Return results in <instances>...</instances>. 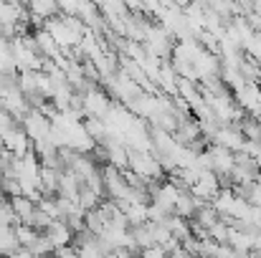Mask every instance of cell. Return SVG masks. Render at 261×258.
<instances>
[{
  "label": "cell",
  "instance_id": "obj_14",
  "mask_svg": "<svg viewBox=\"0 0 261 258\" xmlns=\"http://www.w3.org/2000/svg\"><path fill=\"white\" fill-rule=\"evenodd\" d=\"M228 238H231V225L221 218V223L211 228V241H216L218 246H228Z\"/></svg>",
  "mask_w": 261,
  "mask_h": 258
},
{
  "label": "cell",
  "instance_id": "obj_19",
  "mask_svg": "<svg viewBox=\"0 0 261 258\" xmlns=\"http://www.w3.org/2000/svg\"><path fill=\"white\" fill-rule=\"evenodd\" d=\"M251 253H254L256 258H261V233L254 238V251H251Z\"/></svg>",
  "mask_w": 261,
  "mask_h": 258
},
{
  "label": "cell",
  "instance_id": "obj_11",
  "mask_svg": "<svg viewBox=\"0 0 261 258\" xmlns=\"http://www.w3.org/2000/svg\"><path fill=\"white\" fill-rule=\"evenodd\" d=\"M195 223H200L203 228H213L216 223H221V215H218V210L213 208V205H205V208H200L198 213H195V218H193Z\"/></svg>",
  "mask_w": 261,
  "mask_h": 258
},
{
  "label": "cell",
  "instance_id": "obj_12",
  "mask_svg": "<svg viewBox=\"0 0 261 258\" xmlns=\"http://www.w3.org/2000/svg\"><path fill=\"white\" fill-rule=\"evenodd\" d=\"M15 236H18V243H20V248H31L43 233H38V231H33L31 225H15Z\"/></svg>",
  "mask_w": 261,
  "mask_h": 258
},
{
  "label": "cell",
  "instance_id": "obj_4",
  "mask_svg": "<svg viewBox=\"0 0 261 258\" xmlns=\"http://www.w3.org/2000/svg\"><path fill=\"white\" fill-rule=\"evenodd\" d=\"M244 134L239 132V127H221L216 134H213V139H211V145H216V147H223V150H228V152H241L244 150Z\"/></svg>",
  "mask_w": 261,
  "mask_h": 258
},
{
  "label": "cell",
  "instance_id": "obj_3",
  "mask_svg": "<svg viewBox=\"0 0 261 258\" xmlns=\"http://www.w3.org/2000/svg\"><path fill=\"white\" fill-rule=\"evenodd\" d=\"M109 111H112V104H109V94H107V91H104L101 86L91 89L87 96H84V114H87V117L107 119V117H109Z\"/></svg>",
  "mask_w": 261,
  "mask_h": 258
},
{
  "label": "cell",
  "instance_id": "obj_17",
  "mask_svg": "<svg viewBox=\"0 0 261 258\" xmlns=\"http://www.w3.org/2000/svg\"><path fill=\"white\" fill-rule=\"evenodd\" d=\"M54 258H79V253L74 251V246H69V248H61V251H56V256Z\"/></svg>",
  "mask_w": 261,
  "mask_h": 258
},
{
  "label": "cell",
  "instance_id": "obj_21",
  "mask_svg": "<svg viewBox=\"0 0 261 258\" xmlns=\"http://www.w3.org/2000/svg\"><path fill=\"white\" fill-rule=\"evenodd\" d=\"M259 162H261V160H259Z\"/></svg>",
  "mask_w": 261,
  "mask_h": 258
},
{
  "label": "cell",
  "instance_id": "obj_20",
  "mask_svg": "<svg viewBox=\"0 0 261 258\" xmlns=\"http://www.w3.org/2000/svg\"><path fill=\"white\" fill-rule=\"evenodd\" d=\"M256 86H259V89H261V76H259V81H256Z\"/></svg>",
  "mask_w": 261,
  "mask_h": 258
},
{
  "label": "cell",
  "instance_id": "obj_22",
  "mask_svg": "<svg viewBox=\"0 0 261 258\" xmlns=\"http://www.w3.org/2000/svg\"><path fill=\"white\" fill-rule=\"evenodd\" d=\"M259 185H261V182H259Z\"/></svg>",
  "mask_w": 261,
  "mask_h": 258
},
{
  "label": "cell",
  "instance_id": "obj_1",
  "mask_svg": "<svg viewBox=\"0 0 261 258\" xmlns=\"http://www.w3.org/2000/svg\"><path fill=\"white\" fill-rule=\"evenodd\" d=\"M18 124H20V129L28 134L31 142H43V139H48V137H51V129H54V122L46 119L38 109H31Z\"/></svg>",
  "mask_w": 261,
  "mask_h": 258
},
{
  "label": "cell",
  "instance_id": "obj_15",
  "mask_svg": "<svg viewBox=\"0 0 261 258\" xmlns=\"http://www.w3.org/2000/svg\"><path fill=\"white\" fill-rule=\"evenodd\" d=\"M28 251H31L33 256H56V248H54V243L48 241V236H46V233H43V236H41V238H38Z\"/></svg>",
  "mask_w": 261,
  "mask_h": 258
},
{
  "label": "cell",
  "instance_id": "obj_2",
  "mask_svg": "<svg viewBox=\"0 0 261 258\" xmlns=\"http://www.w3.org/2000/svg\"><path fill=\"white\" fill-rule=\"evenodd\" d=\"M0 145H3L10 155H15L18 160L33 152V142H31V139H28V134L20 129V124H18V127H13V129H8V132L3 134Z\"/></svg>",
  "mask_w": 261,
  "mask_h": 258
},
{
  "label": "cell",
  "instance_id": "obj_13",
  "mask_svg": "<svg viewBox=\"0 0 261 258\" xmlns=\"http://www.w3.org/2000/svg\"><path fill=\"white\" fill-rule=\"evenodd\" d=\"M101 205V197L96 195V192H91L87 185L82 187V192H79V208L84 210V213H91V210H96Z\"/></svg>",
  "mask_w": 261,
  "mask_h": 258
},
{
  "label": "cell",
  "instance_id": "obj_10",
  "mask_svg": "<svg viewBox=\"0 0 261 258\" xmlns=\"http://www.w3.org/2000/svg\"><path fill=\"white\" fill-rule=\"evenodd\" d=\"M84 129H87V134L96 142V145H104L107 142V122L104 119H96V117H87L84 122Z\"/></svg>",
  "mask_w": 261,
  "mask_h": 258
},
{
  "label": "cell",
  "instance_id": "obj_9",
  "mask_svg": "<svg viewBox=\"0 0 261 258\" xmlns=\"http://www.w3.org/2000/svg\"><path fill=\"white\" fill-rule=\"evenodd\" d=\"M195 213H198V203H195V197H193L190 192H180V197H177V203H175L173 215L182 218V220H193Z\"/></svg>",
  "mask_w": 261,
  "mask_h": 258
},
{
  "label": "cell",
  "instance_id": "obj_6",
  "mask_svg": "<svg viewBox=\"0 0 261 258\" xmlns=\"http://www.w3.org/2000/svg\"><path fill=\"white\" fill-rule=\"evenodd\" d=\"M46 236H48V241L54 243V248H56V251L74 246V238H76V233H74L64 220H54V223H51V228L46 231Z\"/></svg>",
  "mask_w": 261,
  "mask_h": 258
},
{
  "label": "cell",
  "instance_id": "obj_18",
  "mask_svg": "<svg viewBox=\"0 0 261 258\" xmlns=\"http://www.w3.org/2000/svg\"><path fill=\"white\" fill-rule=\"evenodd\" d=\"M10 258H36V256H33L28 248H20V251H15V253H13Z\"/></svg>",
  "mask_w": 261,
  "mask_h": 258
},
{
  "label": "cell",
  "instance_id": "obj_5",
  "mask_svg": "<svg viewBox=\"0 0 261 258\" xmlns=\"http://www.w3.org/2000/svg\"><path fill=\"white\" fill-rule=\"evenodd\" d=\"M208 155H211V160H213V172H216L218 177H231V172L236 167V162H233V155H236V152H228V150H223V147L211 145V147H208Z\"/></svg>",
  "mask_w": 261,
  "mask_h": 258
},
{
  "label": "cell",
  "instance_id": "obj_7",
  "mask_svg": "<svg viewBox=\"0 0 261 258\" xmlns=\"http://www.w3.org/2000/svg\"><path fill=\"white\" fill-rule=\"evenodd\" d=\"M28 13L33 15V18H38V20H54V18H59L61 15V8H59V3H54V0H36V3H28Z\"/></svg>",
  "mask_w": 261,
  "mask_h": 258
},
{
  "label": "cell",
  "instance_id": "obj_8",
  "mask_svg": "<svg viewBox=\"0 0 261 258\" xmlns=\"http://www.w3.org/2000/svg\"><path fill=\"white\" fill-rule=\"evenodd\" d=\"M15 251H20L15 228L13 225H0V258H10Z\"/></svg>",
  "mask_w": 261,
  "mask_h": 258
},
{
  "label": "cell",
  "instance_id": "obj_16",
  "mask_svg": "<svg viewBox=\"0 0 261 258\" xmlns=\"http://www.w3.org/2000/svg\"><path fill=\"white\" fill-rule=\"evenodd\" d=\"M140 258H170L160 246H152V248H145L142 253H140Z\"/></svg>",
  "mask_w": 261,
  "mask_h": 258
}]
</instances>
